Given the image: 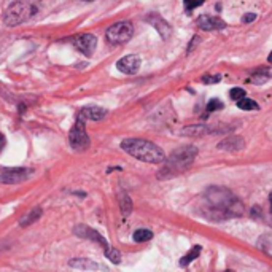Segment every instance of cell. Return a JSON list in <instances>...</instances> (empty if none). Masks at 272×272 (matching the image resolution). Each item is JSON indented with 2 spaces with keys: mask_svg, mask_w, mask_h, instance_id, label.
Masks as SVG:
<instances>
[{
  "mask_svg": "<svg viewBox=\"0 0 272 272\" xmlns=\"http://www.w3.org/2000/svg\"><path fill=\"white\" fill-rule=\"evenodd\" d=\"M202 210L207 218L220 221V220L234 218V216H242L245 213V206L228 188L210 186L204 193Z\"/></svg>",
  "mask_w": 272,
  "mask_h": 272,
  "instance_id": "obj_1",
  "label": "cell"
},
{
  "mask_svg": "<svg viewBox=\"0 0 272 272\" xmlns=\"http://www.w3.org/2000/svg\"><path fill=\"white\" fill-rule=\"evenodd\" d=\"M121 148L132 158L150 162V164H159L166 161V154L162 148L154 145L153 142L144 140V139H124L121 142Z\"/></svg>",
  "mask_w": 272,
  "mask_h": 272,
  "instance_id": "obj_2",
  "label": "cell"
},
{
  "mask_svg": "<svg viewBox=\"0 0 272 272\" xmlns=\"http://www.w3.org/2000/svg\"><path fill=\"white\" fill-rule=\"evenodd\" d=\"M196 156H198V148L193 145L177 148L175 151L171 153L169 158H166V164L159 171L158 179H171V177L185 172L194 162Z\"/></svg>",
  "mask_w": 272,
  "mask_h": 272,
  "instance_id": "obj_3",
  "label": "cell"
},
{
  "mask_svg": "<svg viewBox=\"0 0 272 272\" xmlns=\"http://www.w3.org/2000/svg\"><path fill=\"white\" fill-rule=\"evenodd\" d=\"M37 13V5L32 0H18L15 2L8 10L5 11L3 21L5 26L13 27L23 24L27 19H30Z\"/></svg>",
  "mask_w": 272,
  "mask_h": 272,
  "instance_id": "obj_4",
  "label": "cell"
},
{
  "mask_svg": "<svg viewBox=\"0 0 272 272\" xmlns=\"http://www.w3.org/2000/svg\"><path fill=\"white\" fill-rule=\"evenodd\" d=\"M132 35H134V27L129 21H121L113 24L112 27H108V30L105 33L107 40L113 45L127 43L132 38Z\"/></svg>",
  "mask_w": 272,
  "mask_h": 272,
  "instance_id": "obj_5",
  "label": "cell"
},
{
  "mask_svg": "<svg viewBox=\"0 0 272 272\" xmlns=\"http://www.w3.org/2000/svg\"><path fill=\"white\" fill-rule=\"evenodd\" d=\"M69 140L73 150L77 151H85V150L90 148V137H88L86 127H85V120L77 117V121H75V126L72 127V131L69 134Z\"/></svg>",
  "mask_w": 272,
  "mask_h": 272,
  "instance_id": "obj_6",
  "label": "cell"
},
{
  "mask_svg": "<svg viewBox=\"0 0 272 272\" xmlns=\"http://www.w3.org/2000/svg\"><path fill=\"white\" fill-rule=\"evenodd\" d=\"M75 48L80 53H83L85 56H91L97 46V38L92 35V33H81L77 38H75Z\"/></svg>",
  "mask_w": 272,
  "mask_h": 272,
  "instance_id": "obj_7",
  "label": "cell"
},
{
  "mask_svg": "<svg viewBox=\"0 0 272 272\" xmlns=\"http://www.w3.org/2000/svg\"><path fill=\"white\" fill-rule=\"evenodd\" d=\"M117 67L120 72L126 75H135L140 69V58L135 56V54H129V56H124L118 60Z\"/></svg>",
  "mask_w": 272,
  "mask_h": 272,
  "instance_id": "obj_8",
  "label": "cell"
},
{
  "mask_svg": "<svg viewBox=\"0 0 272 272\" xmlns=\"http://www.w3.org/2000/svg\"><path fill=\"white\" fill-rule=\"evenodd\" d=\"M196 24H198L199 29L202 30H221L226 27V23L223 21L221 18L216 16H207V15H201L196 19Z\"/></svg>",
  "mask_w": 272,
  "mask_h": 272,
  "instance_id": "obj_9",
  "label": "cell"
},
{
  "mask_svg": "<svg viewBox=\"0 0 272 272\" xmlns=\"http://www.w3.org/2000/svg\"><path fill=\"white\" fill-rule=\"evenodd\" d=\"M147 23L151 24L154 29L158 30V33L161 35L162 40H167L169 37H171V33H172L171 24H169L164 18H161L159 15H148L147 16Z\"/></svg>",
  "mask_w": 272,
  "mask_h": 272,
  "instance_id": "obj_10",
  "label": "cell"
},
{
  "mask_svg": "<svg viewBox=\"0 0 272 272\" xmlns=\"http://www.w3.org/2000/svg\"><path fill=\"white\" fill-rule=\"evenodd\" d=\"M29 177V169L15 167V169H5L0 174V181L2 183H19Z\"/></svg>",
  "mask_w": 272,
  "mask_h": 272,
  "instance_id": "obj_11",
  "label": "cell"
},
{
  "mask_svg": "<svg viewBox=\"0 0 272 272\" xmlns=\"http://www.w3.org/2000/svg\"><path fill=\"white\" fill-rule=\"evenodd\" d=\"M73 231H75V234H77L78 237H83V239H90V241H94V242H97V243H102V245H104V248L108 247L107 241L97 233V231H94V229L88 228V226H83V224H80V226H77Z\"/></svg>",
  "mask_w": 272,
  "mask_h": 272,
  "instance_id": "obj_12",
  "label": "cell"
},
{
  "mask_svg": "<svg viewBox=\"0 0 272 272\" xmlns=\"http://www.w3.org/2000/svg\"><path fill=\"white\" fill-rule=\"evenodd\" d=\"M243 147H245V142L239 135H231L218 144V150H224V151H241Z\"/></svg>",
  "mask_w": 272,
  "mask_h": 272,
  "instance_id": "obj_13",
  "label": "cell"
},
{
  "mask_svg": "<svg viewBox=\"0 0 272 272\" xmlns=\"http://www.w3.org/2000/svg\"><path fill=\"white\" fill-rule=\"evenodd\" d=\"M107 115V110L100 107H85L83 110H80L78 117L83 118L85 121H100Z\"/></svg>",
  "mask_w": 272,
  "mask_h": 272,
  "instance_id": "obj_14",
  "label": "cell"
},
{
  "mask_svg": "<svg viewBox=\"0 0 272 272\" xmlns=\"http://www.w3.org/2000/svg\"><path fill=\"white\" fill-rule=\"evenodd\" d=\"M271 78H272V69H268V67H260V69L251 73V77L248 78V83L263 85Z\"/></svg>",
  "mask_w": 272,
  "mask_h": 272,
  "instance_id": "obj_15",
  "label": "cell"
},
{
  "mask_svg": "<svg viewBox=\"0 0 272 272\" xmlns=\"http://www.w3.org/2000/svg\"><path fill=\"white\" fill-rule=\"evenodd\" d=\"M70 268L75 269H83V271H96V269H104L97 263H92L91 260H85V258H78V260H72L69 263Z\"/></svg>",
  "mask_w": 272,
  "mask_h": 272,
  "instance_id": "obj_16",
  "label": "cell"
},
{
  "mask_svg": "<svg viewBox=\"0 0 272 272\" xmlns=\"http://www.w3.org/2000/svg\"><path fill=\"white\" fill-rule=\"evenodd\" d=\"M210 129L209 126H204V124H198V126H186L181 129V134L183 135H188V137H201V135H206L210 134Z\"/></svg>",
  "mask_w": 272,
  "mask_h": 272,
  "instance_id": "obj_17",
  "label": "cell"
},
{
  "mask_svg": "<svg viewBox=\"0 0 272 272\" xmlns=\"http://www.w3.org/2000/svg\"><path fill=\"white\" fill-rule=\"evenodd\" d=\"M258 248L261 251H264L268 256L272 258V233H268V234H263L260 239L256 242Z\"/></svg>",
  "mask_w": 272,
  "mask_h": 272,
  "instance_id": "obj_18",
  "label": "cell"
},
{
  "mask_svg": "<svg viewBox=\"0 0 272 272\" xmlns=\"http://www.w3.org/2000/svg\"><path fill=\"white\" fill-rule=\"evenodd\" d=\"M201 251H202V247H201V245H194V247H193L191 250H189L188 253L180 260V266H181V268L189 266V264H191V263L196 260V258H198V256L201 255Z\"/></svg>",
  "mask_w": 272,
  "mask_h": 272,
  "instance_id": "obj_19",
  "label": "cell"
},
{
  "mask_svg": "<svg viewBox=\"0 0 272 272\" xmlns=\"http://www.w3.org/2000/svg\"><path fill=\"white\" fill-rule=\"evenodd\" d=\"M237 107H239L241 110H247V112L248 110H260V105H258L255 100L248 99L247 96L237 100Z\"/></svg>",
  "mask_w": 272,
  "mask_h": 272,
  "instance_id": "obj_20",
  "label": "cell"
},
{
  "mask_svg": "<svg viewBox=\"0 0 272 272\" xmlns=\"http://www.w3.org/2000/svg\"><path fill=\"white\" fill-rule=\"evenodd\" d=\"M40 216H42V209L35 207L29 215L24 216V218L21 220V223H19V224H21V226H29V224H32L33 221H37V220L40 218Z\"/></svg>",
  "mask_w": 272,
  "mask_h": 272,
  "instance_id": "obj_21",
  "label": "cell"
},
{
  "mask_svg": "<svg viewBox=\"0 0 272 272\" xmlns=\"http://www.w3.org/2000/svg\"><path fill=\"white\" fill-rule=\"evenodd\" d=\"M120 206H121V212H123V215H129L132 210V201L131 198L126 194V193H121L120 194Z\"/></svg>",
  "mask_w": 272,
  "mask_h": 272,
  "instance_id": "obj_22",
  "label": "cell"
},
{
  "mask_svg": "<svg viewBox=\"0 0 272 272\" xmlns=\"http://www.w3.org/2000/svg\"><path fill=\"white\" fill-rule=\"evenodd\" d=\"M153 237V233L150 229H137L134 233V241L135 242H148Z\"/></svg>",
  "mask_w": 272,
  "mask_h": 272,
  "instance_id": "obj_23",
  "label": "cell"
},
{
  "mask_svg": "<svg viewBox=\"0 0 272 272\" xmlns=\"http://www.w3.org/2000/svg\"><path fill=\"white\" fill-rule=\"evenodd\" d=\"M105 256L110 260L112 263H115V264H120V261H121V253L117 250V248H113V247H110L108 245L107 248H105Z\"/></svg>",
  "mask_w": 272,
  "mask_h": 272,
  "instance_id": "obj_24",
  "label": "cell"
},
{
  "mask_svg": "<svg viewBox=\"0 0 272 272\" xmlns=\"http://www.w3.org/2000/svg\"><path fill=\"white\" fill-rule=\"evenodd\" d=\"M224 105H223V102L220 99H212V100H209V104H207V112L209 113H212V112H216V110H221Z\"/></svg>",
  "mask_w": 272,
  "mask_h": 272,
  "instance_id": "obj_25",
  "label": "cell"
},
{
  "mask_svg": "<svg viewBox=\"0 0 272 272\" xmlns=\"http://www.w3.org/2000/svg\"><path fill=\"white\" fill-rule=\"evenodd\" d=\"M185 2V8H186V13L189 15L194 8H198V6H201L204 3V0H183Z\"/></svg>",
  "mask_w": 272,
  "mask_h": 272,
  "instance_id": "obj_26",
  "label": "cell"
},
{
  "mask_svg": "<svg viewBox=\"0 0 272 272\" xmlns=\"http://www.w3.org/2000/svg\"><path fill=\"white\" fill-rule=\"evenodd\" d=\"M229 96H231V99L237 102L239 99L245 97V91H243L242 88H234V90H231V91H229Z\"/></svg>",
  "mask_w": 272,
  "mask_h": 272,
  "instance_id": "obj_27",
  "label": "cell"
},
{
  "mask_svg": "<svg viewBox=\"0 0 272 272\" xmlns=\"http://www.w3.org/2000/svg\"><path fill=\"white\" fill-rule=\"evenodd\" d=\"M220 80H221V75H206V77H202L204 83H218Z\"/></svg>",
  "mask_w": 272,
  "mask_h": 272,
  "instance_id": "obj_28",
  "label": "cell"
},
{
  "mask_svg": "<svg viewBox=\"0 0 272 272\" xmlns=\"http://www.w3.org/2000/svg\"><path fill=\"white\" fill-rule=\"evenodd\" d=\"M255 19H256V15H255V13H248V15L243 16L242 23H253Z\"/></svg>",
  "mask_w": 272,
  "mask_h": 272,
  "instance_id": "obj_29",
  "label": "cell"
},
{
  "mask_svg": "<svg viewBox=\"0 0 272 272\" xmlns=\"http://www.w3.org/2000/svg\"><path fill=\"white\" fill-rule=\"evenodd\" d=\"M198 42H199V37H193V40H191V46H189V50H188V53H191V50H193V46H194V45H198Z\"/></svg>",
  "mask_w": 272,
  "mask_h": 272,
  "instance_id": "obj_30",
  "label": "cell"
},
{
  "mask_svg": "<svg viewBox=\"0 0 272 272\" xmlns=\"http://www.w3.org/2000/svg\"><path fill=\"white\" fill-rule=\"evenodd\" d=\"M3 145H5V137H3V134L0 132V150L3 148Z\"/></svg>",
  "mask_w": 272,
  "mask_h": 272,
  "instance_id": "obj_31",
  "label": "cell"
},
{
  "mask_svg": "<svg viewBox=\"0 0 272 272\" xmlns=\"http://www.w3.org/2000/svg\"><path fill=\"white\" fill-rule=\"evenodd\" d=\"M268 60L272 64V51H271V54H269V58H268Z\"/></svg>",
  "mask_w": 272,
  "mask_h": 272,
  "instance_id": "obj_32",
  "label": "cell"
},
{
  "mask_svg": "<svg viewBox=\"0 0 272 272\" xmlns=\"http://www.w3.org/2000/svg\"><path fill=\"white\" fill-rule=\"evenodd\" d=\"M269 199H271V206H272V193H271V198Z\"/></svg>",
  "mask_w": 272,
  "mask_h": 272,
  "instance_id": "obj_33",
  "label": "cell"
},
{
  "mask_svg": "<svg viewBox=\"0 0 272 272\" xmlns=\"http://www.w3.org/2000/svg\"><path fill=\"white\" fill-rule=\"evenodd\" d=\"M85 2H91V0H85Z\"/></svg>",
  "mask_w": 272,
  "mask_h": 272,
  "instance_id": "obj_34",
  "label": "cell"
}]
</instances>
